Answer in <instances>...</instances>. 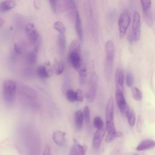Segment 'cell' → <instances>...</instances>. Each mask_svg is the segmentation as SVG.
Listing matches in <instances>:
<instances>
[{"mask_svg": "<svg viewBox=\"0 0 155 155\" xmlns=\"http://www.w3.org/2000/svg\"><path fill=\"white\" fill-rule=\"evenodd\" d=\"M16 93V83L11 79H5L2 85V96L7 106H11L15 102Z\"/></svg>", "mask_w": 155, "mask_h": 155, "instance_id": "obj_1", "label": "cell"}, {"mask_svg": "<svg viewBox=\"0 0 155 155\" xmlns=\"http://www.w3.org/2000/svg\"><path fill=\"white\" fill-rule=\"evenodd\" d=\"M105 73L106 76L110 78L111 74L113 62L115 55V49L113 42L111 40H108L105 43Z\"/></svg>", "mask_w": 155, "mask_h": 155, "instance_id": "obj_2", "label": "cell"}, {"mask_svg": "<svg viewBox=\"0 0 155 155\" xmlns=\"http://www.w3.org/2000/svg\"><path fill=\"white\" fill-rule=\"evenodd\" d=\"M105 119V129L107 133L115 130L116 128L114 123V102L112 97L109 98L106 105Z\"/></svg>", "mask_w": 155, "mask_h": 155, "instance_id": "obj_3", "label": "cell"}, {"mask_svg": "<svg viewBox=\"0 0 155 155\" xmlns=\"http://www.w3.org/2000/svg\"><path fill=\"white\" fill-rule=\"evenodd\" d=\"M97 87V76L93 72L91 73L88 79V89L85 93V98L88 102H93L96 97Z\"/></svg>", "mask_w": 155, "mask_h": 155, "instance_id": "obj_4", "label": "cell"}, {"mask_svg": "<svg viewBox=\"0 0 155 155\" xmlns=\"http://www.w3.org/2000/svg\"><path fill=\"white\" fill-rule=\"evenodd\" d=\"M16 91L22 97L29 101H35L38 98L36 91L23 83L16 84Z\"/></svg>", "mask_w": 155, "mask_h": 155, "instance_id": "obj_5", "label": "cell"}, {"mask_svg": "<svg viewBox=\"0 0 155 155\" xmlns=\"http://www.w3.org/2000/svg\"><path fill=\"white\" fill-rule=\"evenodd\" d=\"M143 18L147 25L151 27L154 24L153 12L151 7V1H140Z\"/></svg>", "mask_w": 155, "mask_h": 155, "instance_id": "obj_6", "label": "cell"}, {"mask_svg": "<svg viewBox=\"0 0 155 155\" xmlns=\"http://www.w3.org/2000/svg\"><path fill=\"white\" fill-rule=\"evenodd\" d=\"M130 24V16L127 12L122 13L118 19L119 32L120 38H123L126 33V31Z\"/></svg>", "mask_w": 155, "mask_h": 155, "instance_id": "obj_7", "label": "cell"}, {"mask_svg": "<svg viewBox=\"0 0 155 155\" xmlns=\"http://www.w3.org/2000/svg\"><path fill=\"white\" fill-rule=\"evenodd\" d=\"M140 16L137 12H135L133 14V25H132V38L133 40L137 41L140 38Z\"/></svg>", "mask_w": 155, "mask_h": 155, "instance_id": "obj_8", "label": "cell"}, {"mask_svg": "<svg viewBox=\"0 0 155 155\" xmlns=\"http://www.w3.org/2000/svg\"><path fill=\"white\" fill-rule=\"evenodd\" d=\"M68 60L71 66L76 70L79 71L82 65L81 50H69Z\"/></svg>", "mask_w": 155, "mask_h": 155, "instance_id": "obj_9", "label": "cell"}, {"mask_svg": "<svg viewBox=\"0 0 155 155\" xmlns=\"http://www.w3.org/2000/svg\"><path fill=\"white\" fill-rule=\"evenodd\" d=\"M53 68L49 61L44 62L42 65L38 67L36 74L41 79H46L51 77L53 73Z\"/></svg>", "mask_w": 155, "mask_h": 155, "instance_id": "obj_10", "label": "cell"}, {"mask_svg": "<svg viewBox=\"0 0 155 155\" xmlns=\"http://www.w3.org/2000/svg\"><path fill=\"white\" fill-rule=\"evenodd\" d=\"M25 31L29 42L31 44H35L39 39V32L33 23H28L25 27Z\"/></svg>", "mask_w": 155, "mask_h": 155, "instance_id": "obj_11", "label": "cell"}, {"mask_svg": "<svg viewBox=\"0 0 155 155\" xmlns=\"http://www.w3.org/2000/svg\"><path fill=\"white\" fill-rule=\"evenodd\" d=\"M115 97H116V103L117 104V106L119 107V109L120 113L123 115H126L128 109L129 108L128 107L127 101L125 99V97L124 96L122 91L119 89H116Z\"/></svg>", "mask_w": 155, "mask_h": 155, "instance_id": "obj_12", "label": "cell"}, {"mask_svg": "<svg viewBox=\"0 0 155 155\" xmlns=\"http://www.w3.org/2000/svg\"><path fill=\"white\" fill-rule=\"evenodd\" d=\"M105 134V130L103 128L97 130L93 135V148L94 150H98L102 143L103 139Z\"/></svg>", "mask_w": 155, "mask_h": 155, "instance_id": "obj_13", "label": "cell"}, {"mask_svg": "<svg viewBox=\"0 0 155 155\" xmlns=\"http://www.w3.org/2000/svg\"><path fill=\"white\" fill-rule=\"evenodd\" d=\"M65 133L61 130H56L52 134V139L54 142L59 147H63L66 142Z\"/></svg>", "mask_w": 155, "mask_h": 155, "instance_id": "obj_14", "label": "cell"}, {"mask_svg": "<svg viewBox=\"0 0 155 155\" xmlns=\"http://www.w3.org/2000/svg\"><path fill=\"white\" fill-rule=\"evenodd\" d=\"M65 10L68 13V15L71 19L74 21V18L77 12L78 11L76 8V4L73 1L67 0L65 1Z\"/></svg>", "mask_w": 155, "mask_h": 155, "instance_id": "obj_15", "label": "cell"}, {"mask_svg": "<svg viewBox=\"0 0 155 155\" xmlns=\"http://www.w3.org/2000/svg\"><path fill=\"white\" fill-rule=\"evenodd\" d=\"M74 26H75L76 32L79 38V39L81 42H82L83 39V31L82 28V23H81V17L78 11L76 13L75 18H74Z\"/></svg>", "mask_w": 155, "mask_h": 155, "instance_id": "obj_16", "label": "cell"}, {"mask_svg": "<svg viewBox=\"0 0 155 155\" xmlns=\"http://www.w3.org/2000/svg\"><path fill=\"white\" fill-rule=\"evenodd\" d=\"M155 145V142L152 139H145L141 141L136 147L137 151H143L147 150H150L154 148Z\"/></svg>", "mask_w": 155, "mask_h": 155, "instance_id": "obj_17", "label": "cell"}, {"mask_svg": "<svg viewBox=\"0 0 155 155\" xmlns=\"http://www.w3.org/2000/svg\"><path fill=\"white\" fill-rule=\"evenodd\" d=\"M57 47L61 54H64L66 48V39L64 34H59L57 37Z\"/></svg>", "mask_w": 155, "mask_h": 155, "instance_id": "obj_18", "label": "cell"}, {"mask_svg": "<svg viewBox=\"0 0 155 155\" xmlns=\"http://www.w3.org/2000/svg\"><path fill=\"white\" fill-rule=\"evenodd\" d=\"M116 84L117 86V89L123 91L124 90V76L123 71L120 69H117L115 75Z\"/></svg>", "mask_w": 155, "mask_h": 155, "instance_id": "obj_19", "label": "cell"}, {"mask_svg": "<svg viewBox=\"0 0 155 155\" xmlns=\"http://www.w3.org/2000/svg\"><path fill=\"white\" fill-rule=\"evenodd\" d=\"M16 6V2L15 1H3L0 2V12H7Z\"/></svg>", "mask_w": 155, "mask_h": 155, "instance_id": "obj_20", "label": "cell"}, {"mask_svg": "<svg viewBox=\"0 0 155 155\" xmlns=\"http://www.w3.org/2000/svg\"><path fill=\"white\" fill-rule=\"evenodd\" d=\"M84 117L82 111L81 110H77L74 114V124L77 130H81L82 128Z\"/></svg>", "mask_w": 155, "mask_h": 155, "instance_id": "obj_21", "label": "cell"}, {"mask_svg": "<svg viewBox=\"0 0 155 155\" xmlns=\"http://www.w3.org/2000/svg\"><path fill=\"white\" fill-rule=\"evenodd\" d=\"M71 148L76 155H85L87 150V148L85 146L81 145L78 143H74Z\"/></svg>", "mask_w": 155, "mask_h": 155, "instance_id": "obj_22", "label": "cell"}, {"mask_svg": "<svg viewBox=\"0 0 155 155\" xmlns=\"http://www.w3.org/2000/svg\"><path fill=\"white\" fill-rule=\"evenodd\" d=\"M128 123L130 127H134L136 122V114L134 111L131 108H128L126 114Z\"/></svg>", "mask_w": 155, "mask_h": 155, "instance_id": "obj_23", "label": "cell"}, {"mask_svg": "<svg viewBox=\"0 0 155 155\" xmlns=\"http://www.w3.org/2000/svg\"><path fill=\"white\" fill-rule=\"evenodd\" d=\"M122 136V133L120 131H116V130L115 129L110 132H108L105 138V141L107 142H110L112 140H113L114 139L117 137H120Z\"/></svg>", "mask_w": 155, "mask_h": 155, "instance_id": "obj_24", "label": "cell"}, {"mask_svg": "<svg viewBox=\"0 0 155 155\" xmlns=\"http://www.w3.org/2000/svg\"><path fill=\"white\" fill-rule=\"evenodd\" d=\"M37 61V50L35 49L34 50L29 52L27 56V62L30 65H35Z\"/></svg>", "mask_w": 155, "mask_h": 155, "instance_id": "obj_25", "label": "cell"}, {"mask_svg": "<svg viewBox=\"0 0 155 155\" xmlns=\"http://www.w3.org/2000/svg\"><path fill=\"white\" fill-rule=\"evenodd\" d=\"M53 68V71L55 73L56 75H61L64 70V67L63 64L61 62L57 60L54 61Z\"/></svg>", "mask_w": 155, "mask_h": 155, "instance_id": "obj_26", "label": "cell"}, {"mask_svg": "<svg viewBox=\"0 0 155 155\" xmlns=\"http://www.w3.org/2000/svg\"><path fill=\"white\" fill-rule=\"evenodd\" d=\"M79 71V81L81 85H84L86 82L87 76V68L84 65H82Z\"/></svg>", "mask_w": 155, "mask_h": 155, "instance_id": "obj_27", "label": "cell"}, {"mask_svg": "<svg viewBox=\"0 0 155 155\" xmlns=\"http://www.w3.org/2000/svg\"><path fill=\"white\" fill-rule=\"evenodd\" d=\"M53 27L60 34H64L65 35L66 28H65V25H64V24L62 22H61L60 21H55L54 22V24H53Z\"/></svg>", "mask_w": 155, "mask_h": 155, "instance_id": "obj_28", "label": "cell"}, {"mask_svg": "<svg viewBox=\"0 0 155 155\" xmlns=\"http://www.w3.org/2000/svg\"><path fill=\"white\" fill-rule=\"evenodd\" d=\"M131 95L133 98L137 101H140L142 97V91L137 87H133L131 88Z\"/></svg>", "mask_w": 155, "mask_h": 155, "instance_id": "obj_29", "label": "cell"}, {"mask_svg": "<svg viewBox=\"0 0 155 155\" xmlns=\"http://www.w3.org/2000/svg\"><path fill=\"white\" fill-rule=\"evenodd\" d=\"M65 97L67 99L71 102H74L76 101L75 91L72 89H68L67 90L65 93Z\"/></svg>", "mask_w": 155, "mask_h": 155, "instance_id": "obj_30", "label": "cell"}, {"mask_svg": "<svg viewBox=\"0 0 155 155\" xmlns=\"http://www.w3.org/2000/svg\"><path fill=\"white\" fill-rule=\"evenodd\" d=\"M93 125L97 129L99 130L104 128V122L99 116H96L93 119Z\"/></svg>", "mask_w": 155, "mask_h": 155, "instance_id": "obj_31", "label": "cell"}, {"mask_svg": "<svg viewBox=\"0 0 155 155\" xmlns=\"http://www.w3.org/2000/svg\"><path fill=\"white\" fill-rule=\"evenodd\" d=\"M82 114H83L84 119H85L86 123L88 124L90 122V109L88 106H85L84 107Z\"/></svg>", "mask_w": 155, "mask_h": 155, "instance_id": "obj_32", "label": "cell"}, {"mask_svg": "<svg viewBox=\"0 0 155 155\" xmlns=\"http://www.w3.org/2000/svg\"><path fill=\"white\" fill-rule=\"evenodd\" d=\"M126 82L127 85L129 87H131L133 85L134 82V79H133V76L131 73H128L126 76Z\"/></svg>", "mask_w": 155, "mask_h": 155, "instance_id": "obj_33", "label": "cell"}, {"mask_svg": "<svg viewBox=\"0 0 155 155\" xmlns=\"http://www.w3.org/2000/svg\"><path fill=\"white\" fill-rule=\"evenodd\" d=\"M75 94H76V101L78 102H82L84 99V95L81 89H78L75 91Z\"/></svg>", "mask_w": 155, "mask_h": 155, "instance_id": "obj_34", "label": "cell"}, {"mask_svg": "<svg viewBox=\"0 0 155 155\" xmlns=\"http://www.w3.org/2000/svg\"><path fill=\"white\" fill-rule=\"evenodd\" d=\"M49 3L52 8V10L56 13L57 12V1H49Z\"/></svg>", "mask_w": 155, "mask_h": 155, "instance_id": "obj_35", "label": "cell"}, {"mask_svg": "<svg viewBox=\"0 0 155 155\" xmlns=\"http://www.w3.org/2000/svg\"><path fill=\"white\" fill-rule=\"evenodd\" d=\"M14 51L15 52L18 54H20L22 53V48L20 47V45L17 44V43H15L14 44Z\"/></svg>", "mask_w": 155, "mask_h": 155, "instance_id": "obj_36", "label": "cell"}, {"mask_svg": "<svg viewBox=\"0 0 155 155\" xmlns=\"http://www.w3.org/2000/svg\"><path fill=\"white\" fill-rule=\"evenodd\" d=\"M42 155H51V148L50 147L49 145H47L45 148L44 150L43 151V154Z\"/></svg>", "mask_w": 155, "mask_h": 155, "instance_id": "obj_37", "label": "cell"}, {"mask_svg": "<svg viewBox=\"0 0 155 155\" xmlns=\"http://www.w3.org/2000/svg\"><path fill=\"white\" fill-rule=\"evenodd\" d=\"M141 116H139L138 120H137V128L139 131H140L141 130V127H142V119Z\"/></svg>", "mask_w": 155, "mask_h": 155, "instance_id": "obj_38", "label": "cell"}, {"mask_svg": "<svg viewBox=\"0 0 155 155\" xmlns=\"http://www.w3.org/2000/svg\"><path fill=\"white\" fill-rule=\"evenodd\" d=\"M40 3H41V2L39 1H33V5L35 6V8H39V6H40Z\"/></svg>", "mask_w": 155, "mask_h": 155, "instance_id": "obj_39", "label": "cell"}, {"mask_svg": "<svg viewBox=\"0 0 155 155\" xmlns=\"http://www.w3.org/2000/svg\"><path fill=\"white\" fill-rule=\"evenodd\" d=\"M70 155H76L75 153H74V151L73 150V149L71 148V149H70Z\"/></svg>", "mask_w": 155, "mask_h": 155, "instance_id": "obj_40", "label": "cell"}, {"mask_svg": "<svg viewBox=\"0 0 155 155\" xmlns=\"http://www.w3.org/2000/svg\"><path fill=\"white\" fill-rule=\"evenodd\" d=\"M4 24V21H3V19L2 18L0 17V27H1Z\"/></svg>", "mask_w": 155, "mask_h": 155, "instance_id": "obj_41", "label": "cell"}, {"mask_svg": "<svg viewBox=\"0 0 155 155\" xmlns=\"http://www.w3.org/2000/svg\"><path fill=\"white\" fill-rule=\"evenodd\" d=\"M133 155H137V154H133Z\"/></svg>", "mask_w": 155, "mask_h": 155, "instance_id": "obj_42", "label": "cell"}]
</instances>
